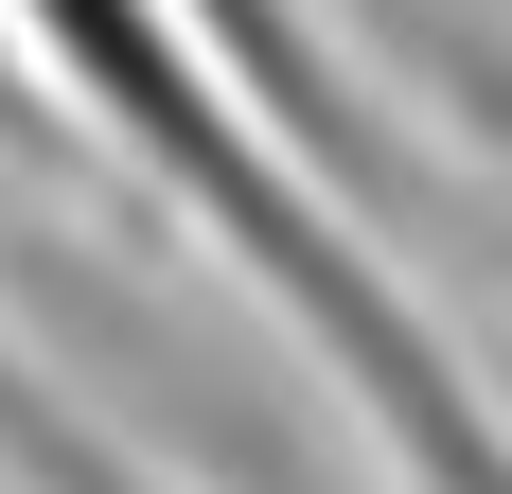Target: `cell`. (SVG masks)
<instances>
[{"label": "cell", "instance_id": "2", "mask_svg": "<svg viewBox=\"0 0 512 494\" xmlns=\"http://www.w3.org/2000/svg\"><path fill=\"white\" fill-rule=\"evenodd\" d=\"M0 124H18V71H0Z\"/></svg>", "mask_w": 512, "mask_h": 494}, {"label": "cell", "instance_id": "1", "mask_svg": "<svg viewBox=\"0 0 512 494\" xmlns=\"http://www.w3.org/2000/svg\"><path fill=\"white\" fill-rule=\"evenodd\" d=\"M212 18H230V36H248V53H283V36H265V0H212ZM283 124H301V142L336 159V177H389V142H371L354 106H336V71H318V53H301V106H283Z\"/></svg>", "mask_w": 512, "mask_h": 494}]
</instances>
